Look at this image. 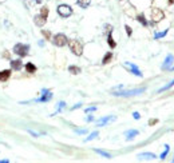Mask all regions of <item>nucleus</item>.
<instances>
[{"instance_id":"f257e3e1","label":"nucleus","mask_w":174,"mask_h":163,"mask_svg":"<svg viewBox=\"0 0 174 163\" xmlns=\"http://www.w3.org/2000/svg\"><path fill=\"white\" fill-rule=\"evenodd\" d=\"M68 47H70V50L72 51V54H75L77 56H80L82 54H83V44L79 42V40H68Z\"/></svg>"},{"instance_id":"f03ea898","label":"nucleus","mask_w":174,"mask_h":163,"mask_svg":"<svg viewBox=\"0 0 174 163\" xmlns=\"http://www.w3.org/2000/svg\"><path fill=\"white\" fill-rule=\"evenodd\" d=\"M145 87H142V88H135V90H127V91H114L115 96H134V95H139L142 94V92H145Z\"/></svg>"},{"instance_id":"7ed1b4c3","label":"nucleus","mask_w":174,"mask_h":163,"mask_svg":"<svg viewBox=\"0 0 174 163\" xmlns=\"http://www.w3.org/2000/svg\"><path fill=\"white\" fill-rule=\"evenodd\" d=\"M28 51H30V45L28 44H23V43H17L14 45V52L16 55H19L20 58L28 55Z\"/></svg>"},{"instance_id":"20e7f679","label":"nucleus","mask_w":174,"mask_h":163,"mask_svg":"<svg viewBox=\"0 0 174 163\" xmlns=\"http://www.w3.org/2000/svg\"><path fill=\"white\" fill-rule=\"evenodd\" d=\"M52 43L58 47H63V45H66L68 43V39L64 34H56L54 38H52Z\"/></svg>"},{"instance_id":"39448f33","label":"nucleus","mask_w":174,"mask_h":163,"mask_svg":"<svg viewBox=\"0 0 174 163\" xmlns=\"http://www.w3.org/2000/svg\"><path fill=\"white\" fill-rule=\"evenodd\" d=\"M56 11H58V14L62 17H68L72 15V8L70 6H67V4H60L59 7L56 8Z\"/></svg>"},{"instance_id":"423d86ee","label":"nucleus","mask_w":174,"mask_h":163,"mask_svg":"<svg viewBox=\"0 0 174 163\" xmlns=\"http://www.w3.org/2000/svg\"><path fill=\"white\" fill-rule=\"evenodd\" d=\"M123 67H125V68H129L130 72L134 74V75H137V76H139V78H142V76H143L142 72H141V69H139L138 67L135 66V64H133V63H130V62H125V63H123Z\"/></svg>"},{"instance_id":"0eeeda50","label":"nucleus","mask_w":174,"mask_h":163,"mask_svg":"<svg viewBox=\"0 0 174 163\" xmlns=\"http://www.w3.org/2000/svg\"><path fill=\"white\" fill-rule=\"evenodd\" d=\"M164 17H165V14L161 8H153V10H151V19H153L154 23L161 21Z\"/></svg>"},{"instance_id":"6e6552de","label":"nucleus","mask_w":174,"mask_h":163,"mask_svg":"<svg viewBox=\"0 0 174 163\" xmlns=\"http://www.w3.org/2000/svg\"><path fill=\"white\" fill-rule=\"evenodd\" d=\"M52 99V92L48 90H43L42 91V96L39 98V99H36V102H40V103H46V102H50Z\"/></svg>"},{"instance_id":"1a4fd4ad","label":"nucleus","mask_w":174,"mask_h":163,"mask_svg":"<svg viewBox=\"0 0 174 163\" xmlns=\"http://www.w3.org/2000/svg\"><path fill=\"white\" fill-rule=\"evenodd\" d=\"M115 120V116H111V115H108V116H104V118H101L97 122V126H99V127H103V126H106L107 123H110V122Z\"/></svg>"},{"instance_id":"9d476101","label":"nucleus","mask_w":174,"mask_h":163,"mask_svg":"<svg viewBox=\"0 0 174 163\" xmlns=\"http://www.w3.org/2000/svg\"><path fill=\"white\" fill-rule=\"evenodd\" d=\"M173 62H174V56L171 55V54H169V55L166 56V59H165L164 64H162V69H170Z\"/></svg>"},{"instance_id":"9b49d317","label":"nucleus","mask_w":174,"mask_h":163,"mask_svg":"<svg viewBox=\"0 0 174 163\" xmlns=\"http://www.w3.org/2000/svg\"><path fill=\"white\" fill-rule=\"evenodd\" d=\"M137 158L141 160H151V159H155L157 156H155V154H153V153H142V154H139Z\"/></svg>"},{"instance_id":"f8f14e48","label":"nucleus","mask_w":174,"mask_h":163,"mask_svg":"<svg viewBox=\"0 0 174 163\" xmlns=\"http://www.w3.org/2000/svg\"><path fill=\"white\" fill-rule=\"evenodd\" d=\"M21 67H23V62L20 59H15L11 60V68L15 69V71H20Z\"/></svg>"},{"instance_id":"ddd939ff","label":"nucleus","mask_w":174,"mask_h":163,"mask_svg":"<svg viewBox=\"0 0 174 163\" xmlns=\"http://www.w3.org/2000/svg\"><path fill=\"white\" fill-rule=\"evenodd\" d=\"M46 21H47V17L43 16V15L39 14V15L35 16V24L39 25V27H43V25L46 24Z\"/></svg>"},{"instance_id":"4468645a","label":"nucleus","mask_w":174,"mask_h":163,"mask_svg":"<svg viewBox=\"0 0 174 163\" xmlns=\"http://www.w3.org/2000/svg\"><path fill=\"white\" fill-rule=\"evenodd\" d=\"M11 74H12L11 69H3V71H0V82H7V80L10 79Z\"/></svg>"},{"instance_id":"2eb2a0df","label":"nucleus","mask_w":174,"mask_h":163,"mask_svg":"<svg viewBox=\"0 0 174 163\" xmlns=\"http://www.w3.org/2000/svg\"><path fill=\"white\" fill-rule=\"evenodd\" d=\"M138 134H139L138 130H129V131L125 132V136H126V139H127V140H131V139H134L137 135H138Z\"/></svg>"},{"instance_id":"dca6fc26","label":"nucleus","mask_w":174,"mask_h":163,"mask_svg":"<svg viewBox=\"0 0 174 163\" xmlns=\"http://www.w3.org/2000/svg\"><path fill=\"white\" fill-rule=\"evenodd\" d=\"M107 43H108V45H110L111 48H115V47H117V43H115L114 39H113V30L108 32V35H107Z\"/></svg>"},{"instance_id":"f3484780","label":"nucleus","mask_w":174,"mask_h":163,"mask_svg":"<svg viewBox=\"0 0 174 163\" xmlns=\"http://www.w3.org/2000/svg\"><path fill=\"white\" fill-rule=\"evenodd\" d=\"M90 3H91V0H77V4L80 8H87L90 6Z\"/></svg>"},{"instance_id":"a211bd4d","label":"nucleus","mask_w":174,"mask_h":163,"mask_svg":"<svg viewBox=\"0 0 174 163\" xmlns=\"http://www.w3.org/2000/svg\"><path fill=\"white\" fill-rule=\"evenodd\" d=\"M97 154H99V155H102V156H104V158H107V159H111L113 156H111V154H108L107 151H103V150H99V149H95L94 150Z\"/></svg>"},{"instance_id":"6ab92c4d","label":"nucleus","mask_w":174,"mask_h":163,"mask_svg":"<svg viewBox=\"0 0 174 163\" xmlns=\"http://www.w3.org/2000/svg\"><path fill=\"white\" fill-rule=\"evenodd\" d=\"M111 59H113V54H111V52H107V54H106V55L103 56V59H102V63H103V64H107V63L111 62Z\"/></svg>"},{"instance_id":"aec40b11","label":"nucleus","mask_w":174,"mask_h":163,"mask_svg":"<svg viewBox=\"0 0 174 163\" xmlns=\"http://www.w3.org/2000/svg\"><path fill=\"white\" fill-rule=\"evenodd\" d=\"M26 71L30 74H34V72H36V67H35L32 63H27V64H26Z\"/></svg>"},{"instance_id":"412c9836","label":"nucleus","mask_w":174,"mask_h":163,"mask_svg":"<svg viewBox=\"0 0 174 163\" xmlns=\"http://www.w3.org/2000/svg\"><path fill=\"white\" fill-rule=\"evenodd\" d=\"M164 147H165L164 153H162V154H161V155H160V159H162V160H164L165 158H166V156H167V154H169V150H170V146H169V144H165Z\"/></svg>"},{"instance_id":"4be33fe9","label":"nucleus","mask_w":174,"mask_h":163,"mask_svg":"<svg viewBox=\"0 0 174 163\" xmlns=\"http://www.w3.org/2000/svg\"><path fill=\"white\" fill-rule=\"evenodd\" d=\"M167 32H169V30H164V31H161V32H155V35H154V39H161V38H164V36H166Z\"/></svg>"},{"instance_id":"5701e85b","label":"nucleus","mask_w":174,"mask_h":163,"mask_svg":"<svg viewBox=\"0 0 174 163\" xmlns=\"http://www.w3.org/2000/svg\"><path fill=\"white\" fill-rule=\"evenodd\" d=\"M68 71L71 74H74V75H77V74L80 72V68H79V67H77V66H70L68 67Z\"/></svg>"},{"instance_id":"b1692460","label":"nucleus","mask_w":174,"mask_h":163,"mask_svg":"<svg viewBox=\"0 0 174 163\" xmlns=\"http://www.w3.org/2000/svg\"><path fill=\"white\" fill-rule=\"evenodd\" d=\"M173 86H174V79L171 80L169 84H166V86H164L162 88H160V90H158V92H164V91H166V90H169V88H171Z\"/></svg>"},{"instance_id":"393cba45","label":"nucleus","mask_w":174,"mask_h":163,"mask_svg":"<svg viewBox=\"0 0 174 163\" xmlns=\"http://www.w3.org/2000/svg\"><path fill=\"white\" fill-rule=\"evenodd\" d=\"M98 136V131H94V132H91L90 136H87L86 138V142H90V140H93V139H95Z\"/></svg>"},{"instance_id":"a878e982","label":"nucleus","mask_w":174,"mask_h":163,"mask_svg":"<svg viewBox=\"0 0 174 163\" xmlns=\"http://www.w3.org/2000/svg\"><path fill=\"white\" fill-rule=\"evenodd\" d=\"M137 20H138L139 23H142L143 25H147V21L145 20V16H143V15H138V16H137Z\"/></svg>"},{"instance_id":"bb28decb","label":"nucleus","mask_w":174,"mask_h":163,"mask_svg":"<svg viewBox=\"0 0 174 163\" xmlns=\"http://www.w3.org/2000/svg\"><path fill=\"white\" fill-rule=\"evenodd\" d=\"M48 12L50 11L47 7H42V10H40V15H43V16H46V17L48 16Z\"/></svg>"},{"instance_id":"cd10ccee","label":"nucleus","mask_w":174,"mask_h":163,"mask_svg":"<svg viewBox=\"0 0 174 163\" xmlns=\"http://www.w3.org/2000/svg\"><path fill=\"white\" fill-rule=\"evenodd\" d=\"M42 34H43V36H44V38L47 39V40H50V39H51V34H50L48 31H46V30H43Z\"/></svg>"},{"instance_id":"c85d7f7f","label":"nucleus","mask_w":174,"mask_h":163,"mask_svg":"<svg viewBox=\"0 0 174 163\" xmlns=\"http://www.w3.org/2000/svg\"><path fill=\"white\" fill-rule=\"evenodd\" d=\"M95 110H97V107H95V106H93V107H87L86 110H84V112H86V114H88V112H94Z\"/></svg>"},{"instance_id":"c756f323","label":"nucleus","mask_w":174,"mask_h":163,"mask_svg":"<svg viewBox=\"0 0 174 163\" xmlns=\"http://www.w3.org/2000/svg\"><path fill=\"white\" fill-rule=\"evenodd\" d=\"M64 107H66V103H64V102H60V103H59V107H58V111H56V112H60Z\"/></svg>"},{"instance_id":"7c9ffc66","label":"nucleus","mask_w":174,"mask_h":163,"mask_svg":"<svg viewBox=\"0 0 174 163\" xmlns=\"http://www.w3.org/2000/svg\"><path fill=\"white\" fill-rule=\"evenodd\" d=\"M75 132H77V134H80V135H82V134H86L87 130H86V129H77V130H75Z\"/></svg>"},{"instance_id":"2f4dec72","label":"nucleus","mask_w":174,"mask_h":163,"mask_svg":"<svg viewBox=\"0 0 174 163\" xmlns=\"http://www.w3.org/2000/svg\"><path fill=\"white\" fill-rule=\"evenodd\" d=\"M125 30H126V32H127V35L131 36V28H130L129 25H125Z\"/></svg>"},{"instance_id":"473e14b6","label":"nucleus","mask_w":174,"mask_h":163,"mask_svg":"<svg viewBox=\"0 0 174 163\" xmlns=\"http://www.w3.org/2000/svg\"><path fill=\"white\" fill-rule=\"evenodd\" d=\"M27 131L30 132V134H31L32 136H35V138H38V136H39V134H38V132H35V131H32V130H27Z\"/></svg>"},{"instance_id":"72a5a7b5","label":"nucleus","mask_w":174,"mask_h":163,"mask_svg":"<svg viewBox=\"0 0 174 163\" xmlns=\"http://www.w3.org/2000/svg\"><path fill=\"white\" fill-rule=\"evenodd\" d=\"M133 118H134V119H139V118H141L139 112H133Z\"/></svg>"},{"instance_id":"f704fd0d","label":"nucleus","mask_w":174,"mask_h":163,"mask_svg":"<svg viewBox=\"0 0 174 163\" xmlns=\"http://www.w3.org/2000/svg\"><path fill=\"white\" fill-rule=\"evenodd\" d=\"M79 107H82V103H78V104H75L72 107V110H77V108H79Z\"/></svg>"},{"instance_id":"c9c22d12","label":"nucleus","mask_w":174,"mask_h":163,"mask_svg":"<svg viewBox=\"0 0 174 163\" xmlns=\"http://www.w3.org/2000/svg\"><path fill=\"white\" fill-rule=\"evenodd\" d=\"M86 120H87V122H93V120H94V118H93V116H87Z\"/></svg>"},{"instance_id":"e433bc0d","label":"nucleus","mask_w":174,"mask_h":163,"mask_svg":"<svg viewBox=\"0 0 174 163\" xmlns=\"http://www.w3.org/2000/svg\"><path fill=\"white\" fill-rule=\"evenodd\" d=\"M157 122H158L157 119H151V120H150V124H155Z\"/></svg>"},{"instance_id":"4c0bfd02","label":"nucleus","mask_w":174,"mask_h":163,"mask_svg":"<svg viewBox=\"0 0 174 163\" xmlns=\"http://www.w3.org/2000/svg\"><path fill=\"white\" fill-rule=\"evenodd\" d=\"M8 162H10V160H8V159H4V160H0V163H8Z\"/></svg>"},{"instance_id":"58836bf2","label":"nucleus","mask_w":174,"mask_h":163,"mask_svg":"<svg viewBox=\"0 0 174 163\" xmlns=\"http://www.w3.org/2000/svg\"><path fill=\"white\" fill-rule=\"evenodd\" d=\"M35 1H36V3H40V1H42V0H35Z\"/></svg>"},{"instance_id":"ea45409f","label":"nucleus","mask_w":174,"mask_h":163,"mask_svg":"<svg viewBox=\"0 0 174 163\" xmlns=\"http://www.w3.org/2000/svg\"><path fill=\"white\" fill-rule=\"evenodd\" d=\"M171 69H173V71H174V67H171Z\"/></svg>"},{"instance_id":"a19ab883","label":"nucleus","mask_w":174,"mask_h":163,"mask_svg":"<svg viewBox=\"0 0 174 163\" xmlns=\"http://www.w3.org/2000/svg\"><path fill=\"white\" fill-rule=\"evenodd\" d=\"M170 1H174V0H170Z\"/></svg>"},{"instance_id":"79ce46f5","label":"nucleus","mask_w":174,"mask_h":163,"mask_svg":"<svg viewBox=\"0 0 174 163\" xmlns=\"http://www.w3.org/2000/svg\"><path fill=\"white\" fill-rule=\"evenodd\" d=\"M173 162H174V158H173Z\"/></svg>"}]
</instances>
